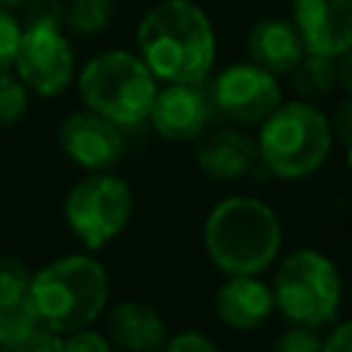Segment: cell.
Instances as JSON below:
<instances>
[{"instance_id": "d6986e66", "label": "cell", "mask_w": 352, "mask_h": 352, "mask_svg": "<svg viewBox=\"0 0 352 352\" xmlns=\"http://www.w3.org/2000/svg\"><path fill=\"white\" fill-rule=\"evenodd\" d=\"M63 8H66V28L77 36L102 33L113 16V0H69Z\"/></svg>"}, {"instance_id": "277c9868", "label": "cell", "mask_w": 352, "mask_h": 352, "mask_svg": "<svg viewBox=\"0 0 352 352\" xmlns=\"http://www.w3.org/2000/svg\"><path fill=\"white\" fill-rule=\"evenodd\" d=\"M330 118L308 99H283L261 124L256 157L278 179H308L330 157Z\"/></svg>"}, {"instance_id": "1f68e13d", "label": "cell", "mask_w": 352, "mask_h": 352, "mask_svg": "<svg viewBox=\"0 0 352 352\" xmlns=\"http://www.w3.org/2000/svg\"><path fill=\"white\" fill-rule=\"evenodd\" d=\"M346 165L352 168V146H346Z\"/></svg>"}, {"instance_id": "7a4b0ae2", "label": "cell", "mask_w": 352, "mask_h": 352, "mask_svg": "<svg viewBox=\"0 0 352 352\" xmlns=\"http://www.w3.org/2000/svg\"><path fill=\"white\" fill-rule=\"evenodd\" d=\"M280 245V217L256 195H228L204 220L206 256L226 275H261L278 258Z\"/></svg>"}, {"instance_id": "8992f818", "label": "cell", "mask_w": 352, "mask_h": 352, "mask_svg": "<svg viewBox=\"0 0 352 352\" xmlns=\"http://www.w3.org/2000/svg\"><path fill=\"white\" fill-rule=\"evenodd\" d=\"M270 286L275 308L292 324L319 330L338 319L344 283L336 261L316 248L292 250L278 264V272Z\"/></svg>"}, {"instance_id": "5b68a950", "label": "cell", "mask_w": 352, "mask_h": 352, "mask_svg": "<svg viewBox=\"0 0 352 352\" xmlns=\"http://www.w3.org/2000/svg\"><path fill=\"white\" fill-rule=\"evenodd\" d=\"M160 82L138 52L104 50L94 55L77 74V91L88 110L113 124L135 126L146 121Z\"/></svg>"}, {"instance_id": "7402d4cb", "label": "cell", "mask_w": 352, "mask_h": 352, "mask_svg": "<svg viewBox=\"0 0 352 352\" xmlns=\"http://www.w3.org/2000/svg\"><path fill=\"white\" fill-rule=\"evenodd\" d=\"M0 352H63V336L38 324L30 333H25L22 338L0 346Z\"/></svg>"}, {"instance_id": "cb8c5ba5", "label": "cell", "mask_w": 352, "mask_h": 352, "mask_svg": "<svg viewBox=\"0 0 352 352\" xmlns=\"http://www.w3.org/2000/svg\"><path fill=\"white\" fill-rule=\"evenodd\" d=\"M30 292V272L19 258L0 256V300Z\"/></svg>"}, {"instance_id": "f546056e", "label": "cell", "mask_w": 352, "mask_h": 352, "mask_svg": "<svg viewBox=\"0 0 352 352\" xmlns=\"http://www.w3.org/2000/svg\"><path fill=\"white\" fill-rule=\"evenodd\" d=\"M336 82L346 96H352V50L336 58Z\"/></svg>"}, {"instance_id": "30bf717a", "label": "cell", "mask_w": 352, "mask_h": 352, "mask_svg": "<svg viewBox=\"0 0 352 352\" xmlns=\"http://www.w3.org/2000/svg\"><path fill=\"white\" fill-rule=\"evenodd\" d=\"M209 88L201 82H162L154 94L146 121L165 140L187 143L198 140L212 121Z\"/></svg>"}, {"instance_id": "ac0fdd59", "label": "cell", "mask_w": 352, "mask_h": 352, "mask_svg": "<svg viewBox=\"0 0 352 352\" xmlns=\"http://www.w3.org/2000/svg\"><path fill=\"white\" fill-rule=\"evenodd\" d=\"M33 327H38V314H36L30 292L19 294V297H3L0 300V346L22 338Z\"/></svg>"}, {"instance_id": "e0dca14e", "label": "cell", "mask_w": 352, "mask_h": 352, "mask_svg": "<svg viewBox=\"0 0 352 352\" xmlns=\"http://www.w3.org/2000/svg\"><path fill=\"white\" fill-rule=\"evenodd\" d=\"M292 85L300 94V99H308V102L327 96L338 85L336 82V58L305 52L302 60L292 69Z\"/></svg>"}, {"instance_id": "4dcf8cb0", "label": "cell", "mask_w": 352, "mask_h": 352, "mask_svg": "<svg viewBox=\"0 0 352 352\" xmlns=\"http://www.w3.org/2000/svg\"><path fill=\"white\" fill-rule=\"evenodd\" d=\"M30 0H0V8H6V11H14V8H25Z\"/></svg>"}, {"instance_id": "6da1fadb", "label": "cell", "mask_w": 352, "mask_h": 352, "mask_svg": "<svg viewBox=\"0 0 352 352\" xmlns=\"http://www.w3.org/2000/svg\"><path fill=\"white\" fill-rule=\"evenodd\" d=\"M138 55L157 82H201L217 58V36L192 0H160L138 25Z\"/></svg>"}, {"instance_id": "4316f807", "label": "cell", "mask_w": 352, "mask_h": 352, "mask_svg": "<svg viewBox=\"0 0 352 352\" xmlns=\"http://www.w3.org/2000/svg\"><path fill=\"white\" fill-rule=\"evenodd\" d=\"M162 352H220V346L198 330H182V333L165 338Z\"/></svg>"}, {"instance_id": "d4e9b609", "label": "cell", "mask_w": 352, "mask_h": 352, "mask_svg": "<svg viewBox=\"0 0 352 352\" xmlns=\"http://www.w3.org/2000/svg\"><path fill=\"white\" fill-rule=\"evenodd\" d=\"M19 38H22L19 19L11 11L0 8V72L11 69L14 55H16V47H19Z\"/></svg>"}, {"instance_id": "4fadbf2b", "label": "cell", "mask_w": 352, "mask_h": 352, "mask_svg": "<svg viewBox=\"0 0 352 352\" xmlns=\"http://www.w3.org/2000/svg\"><path fill=\"white\" fill-rule=\"evenodd\" d=\"M214 311L231 330H256L275 311L272 286L258 275H228L214 294Z\"/></svg>"}, {"instance_id": "5bb4252c", "label": "cell", "mask_w": 352, "mask_h": 352, "mask_svg": "<svg viewBox=\"0 0 352 352\" xmlns=\"http://www.w3.org/2000/svg\"><path fill=\"white\" fill-rule=\"evenodd\" d=\"M107 338L126 352H157L168 338V327L154 305L121 300L107 311Z\"/></svg>"}, {"instance_id": "2e32d148", "label": "cell", "mask_w": 352, "mask_h": 352, "mask_svg": "<svg viewBox=\"0 0 352 352\" xmlns=\"http://www.w3.org/2000/svg\"><path fill=\"white\" fill-rule=\"evenodd\" d=\"M198 168L220 182H234L245 176L256 162V140H250L239 129H214L206 138L201 135L198 151H195Z\"/></svg>"}, {"instance_id": "f1b7e54d", "label": "cell", "mask_w": 352, "mask_h": 352, "mask_svg": "<svg viewBox=\"0 0 352 352\" xmlns=\"http://www.w3.org/2000/svg\"><path fill=\"white\" fill-rule=\"evenodd\" d=\"M330 132H333V138H336L338 143L352 146V96L344 99V102L336 107L333 121H330Z\"/></svg>"}, {"instance_id": "ffe728a7", "label": "cell", "mask_w": 352, "mask_h": 352, "mask_svg": "<svg viewBox=\"0 0 352 352\" xmlns=\"http://www.w3.org/2000/svg\"><path fill=\"white\" fill-rule=\"evenodd\" d=\"M28 88L8 69L0 72V126L16 124L28 113Z\"/></svg>"}, {"instance_id": "3957f363", "label": "cell", "mask_w": 352, "mask_h": 352, "mask_svg": "<svg viewBox=\"0 0 352 352\" xmlns=\"http://www.w3.org/2000/svg\"><path fill=\"white\" fill-rule=\"evenodd\" d=\"M30 297L38 324L66 336L94 324L110 297L107 270L91 253H72L30 275Z\"/></svg>"}, {"instance_id": "484cf974", "label": "cell", "mask_w": 352, "mask_h": 352, "mask_svg": "<svg viewBox=\"0 0 352 352\" xmlns=\"http://www.w3.org/2000/svg\"><path fill=\"white\" fill-rule=\"evenodd\" d=\"M63 352H113V344L104 333L88 324V327H80L63 336Z\"/></svg>"}, {"instance_id": "9c48e42d", "label": "cell", "mask_w": 352, "mask_h": 352, "mask_svg": "<svg viewBox=\"0 0 352 352\" xmlns=\"http://www.w3.org/2000/svg\"><path fill=\"white\" fill-rule=\"evenodd\" d=\"M28 91L55 96L74 80V52L60 28H22V38L11 63Z\"/></svg>"}, {"instance_id": "603a6c76", "label": "cell", "mask_w": 352, "mask_h": 352, "mask_svg": "<svg viewBox=\"0 0 352 352\" xmlns=\"http://www.w3.org/2000/svg\"><path fill=\"white\" fill-rule=\"evenodd\" d=\"M272 352H322V336L314 327L292 324L275 338Z\"/></svg>"}, {"instance_id": "7c38bea8", "label": "cell", "mask_w": 352, "mask_h": 352, "mask_svg": "<svg viewBox=\"0 0 352 352\" xmlns=\"http://www.w3.org/2000/svg\"><path fill=\"white\" fill-rule=\"evenodd\" d=\"M292 25L311 55L338 58L352 50V0H292Z\"/></svg>"}, {"instance_id": "8fae6325", "label": "cell", "mask_w": 352, "mask_h": 352, "mask_svg": "<svg viewBox=\"0 0 352 352\" xmlns=\"http://www.w3.org/2000/svg\"><path fill=\"white\" fill-rule=\"evenodd\" d=\"M63 154L88 173L110 170L124 154V132L110 118L94 110L69 113L58 129Z\"/></svg>"}, {"instance_id": "52a82bcc", "label": "cell", "mask_w": 352, "mask_h": 352, "mask_svg": "<svg viewBox=\"0 0 352 352\" xmlns=\"http://www.w3.org/2000/svg\"><path fill=\"white\" fill-rule=\"evenodd\" d=\"M132 204L129 184L110 170H99L88 173L69 190L63 220L85 250H102L126 228Z\"/></svg>"}, {"instance_id": "83f0119b", "label": "cell", "mask_w": 352, "mask_h": 352, "mask_svg": "<svg viewBox=\"0 0 352 352\" xmlns=\"http://www.w3.org/2000/svg\"><path fill=\"white\" fill-rule=\"evenodd\" d=\"M322 352H352V319L333 322L330 333L322 336Z\"/></svg>"}, {"instance_id": "ba28073f", "label": "cell", "mask_w": 352, "mask_h": 352, "mask_svg": "<svg viewBox=\"0 0 352 352\" xmlns=\"http://www.w3.org/2000/svg\"><path fill=\"white\" fill-rule=\"evenodd\" d=\"M209 99L214 113L239 126H258L280 102L283 88L275 74L253 60L228 63L209 82Z\"/></svg>"}, {"instance_id": "44dd1931", "label": "cell", "mask_w": 352, "mask_h": 352, "mask_svg": "<svg viewBox=\"0 0 352 352\" xmlns=\"http://www.w3.org/2000/svg\"><path fill=\"white\" fill-rule=\"evenodd\" d=\"M22 28H60L66 30V8L60 0H30L25 6Z\"/></svg>"}, {"instance_id": "9a60e30c", "label": "cell", "mask_w": 352, "mask_h": 352, "mask_svg": "<svg viewBox=\"0 0 352 352\" xmlns=\"http://www.w3.org/2000/svg\"><path fill=\"white\" fill-rule=\"evenodd\" d=\"M248 55L256 66L267 69L270 74H292V69L302 60L305 47L300 41L297 28L292 19H258L248 33Z\"/></svg>"}]
</instances>
